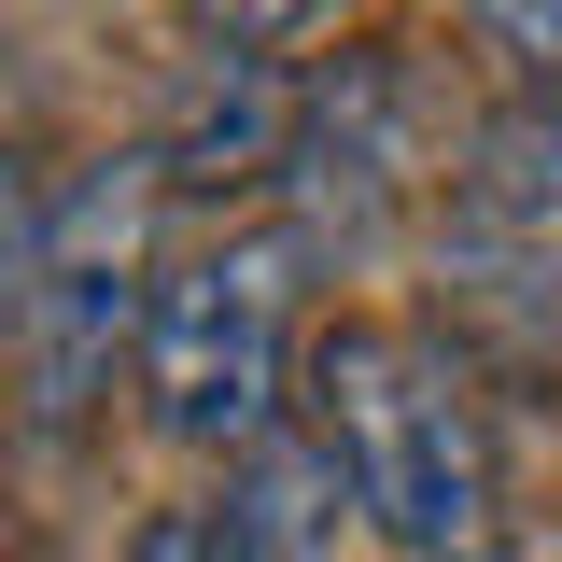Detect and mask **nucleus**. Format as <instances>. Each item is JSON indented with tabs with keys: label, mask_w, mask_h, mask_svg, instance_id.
<instances>
[{
	"label": "nucleus",
	"mask_w": 562,
	"mask_h": 562,
	"mask_svg": "<svg viewBox=\"0 0 562 562\" xmlns=\"http://www.w3.org/2000/svg\"><path fill=\"white\" fill-rule=\"evenodd\" d=\"M295 422L338 450L351 520L394 562H506V450H492V408L436 324L338 310L295 351Z\"/></svg>",
	"instance_id": "nucleus-1"
},
{
	"label": "nucleus",
	"mask_w": 562,
	"mask_h": 562,
	"mask_svg": "<svg viewBox=\"0 0 562 562\" xmlns=\"http://www.w3.org/2000/svg\"><path fill=\"white\" fill-rule=\"evenodd\" d=\"M295 268H310L295 225H239V239H211L183 268H155L140 338H127L155 436L239 464L268 422H295Z\"/></svg>",
	"instance_id": "nucleus-2"
},
{
	"label": "nucleus",
	"mask_w": 562,
	"mask_h": 562,
	"mask_svg": "<svg viewBox=\"0 0 562 562\" xmlns=\"http://www.w3.org/2000/svg\"><path fill=\"white\" fill-rule=\"evenodd\" d=\"M436 169H450V127H436V99H422L408 43H351L338 70L295 85L281 198H295V239H310V254H366Z\"/></svg>",
	"instance_id": "nucleus-3"
},
{
	"label": "nucleus",
	"mask_w": 562,
	"mask_h": 562,
	"mask_svg": "<svg viewBox=\"0 0 562 562\" xmlns=\"http://www.w3.org/2000/svg\"><path fill=\"white\" fill-rule=\"evenodd\" d=\"M155 155H113L57 198V239H43V295H29V366H43V422H70L99 394V366L140 338V295H155Z\"/></svg>",
	"instance_id": "nucleus-4"
},
{
	"label": "nucleus",
	"mask_w": 562,
	"mask_h": 562,
	"mask_svg": "<svg viewBox=\"0 0 562 562\" xmlns=\"http://www.w3.org/2000/svg\"><path fill=\"white\" fill-rule=\"evenodd\" d=\"M281 140H295V70L281 57H198L183 113L140 140L169 198H211V183H281Z\"/></svg>",
	"instance_id": "nucleus-5"
},
{
	"label": "nucleus",
	"mask_w": 562,
	"mask_h": 562,
	"mask_svg": "<svg viewBox=\"0 0 562 562\" xmlns=\"http://www.w3.org/2000/svg\"><path fill=\"white\" fill-rule=\"evenodd\" d=\"M464 198L535 225V239H562V85H520L506 113L464 127Z\"/></svg>",
	"instance_id": "nucleus-6"
},
{
	"label": "nucleus",
	"mask_w": 562,
	"mask_h": 562,
	"mask_svg": "<svg viewBox=\"0 0 562 562\" xmlns=\"http://www.w3.org/2000/svg\"><path fill=\"white\" fill-rule=\"evenodd\" d=\"M43 239H57V183H43L29 155H0V338H14L29 295H43Z\"/></svg>",
	"instance_id": "nucleus-7"
},
{
	"label": "nucleus",
	"mask_w": 562,
	"mask_h": 562,
	"mask_svg": "<svg viewBox=\"0 0 562 562\" xmlns=\"http://www.w3.org/2000/svg\"><path fill=\"white\" fill-rule=\"evenodd\" d=\"M351 0H183V29H198V57H281V43H310V29H338Z\"/></svg>",
	"instance_id": "nucleus-8"
},
{
	"label": "nucleus",
	"mask_w": 562,
	"mask_h": 562,
	"mask_svg": "<svg viewBox=\"0 0 562 562\" xmlns=\"http://www.w3.org/2000/svg\"><path fill=\"white\" fill-rule=\"evenodd\" d=\"M127 562H268V549L225 520V492H198V506H155V520L127 535Z\"/></svg>",
	"instance_id": "nucleus-9"
},
{
	"label": "nucleus",
	"mask_w": 562,
	"mask_h": 562,
	"mask_svg": "<svg viewBox=\"0 0 562 562\" xmlns=\"http://www.w3.org/2000/svg\"><path fill=\"white\" fill-rule=\"evenodd\" d=\"M464 29H479L520 85H562V0H464Z\"/></svg>",
	"instance_id": "nucleus-10"
}]
</instances>
